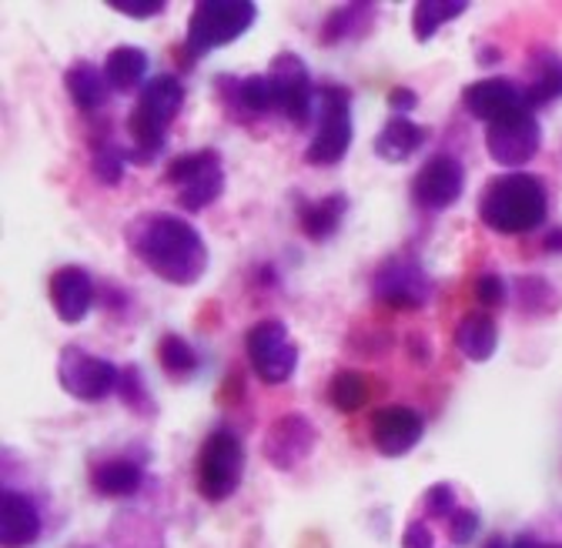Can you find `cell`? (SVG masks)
I'll use <instances>...</instances> for the list:
<instances>
[{"instance_id": "6da1fadb", "label": "cell", "mask_w": 562, "mask_h": 548, "mask_svg": "<svg viewBox=\"0 0 562 548\" xmlns=\"http://www.w3.org/2000/svg\"><path fill=\"white\" fill-rule=\"evenodd\" d=\"M124 241L127 251L168 285L188 288L207 271V244L201 231L168 212L134 215L124 228Z\"/></svg>"}, {"instance_id": "7a4b0ae2", "label": "cell", "mask_w": 562, "mask_h": 548, "mask_svg": "<svg viewBox=\"0 0 562 548\" xmlns=\"http://www.w3.org/2000/svg\"><path fill=\"white\" fill-rule=\"evenodd\" d=\"M549 215V187L539 174L506 171L488 178L479 194V221L496 235H529Z\"/></svg>"}, {"instance_id": "3957f363", "label": "cell", "mask_w": 562, "mask_h": 548, "mask_svg": "<svg viewBox=\"0 0 562 548\" xmlns=\"http://www.w3.org/2000/svg\"><path fill=\"white\" fill-rule=\"evenodd\" d=\"M181 107H184V84L175 75H155L140 88L127 114L131 161H151L165 151L168 127L178 121Z\"/></svg>"}, {"instance_id": "277c9868", "label": "cell", "mask_w": 562, "mask_h": 548, "mask_svg": "<svg viewBox=\"0 0 562 548\" xmlns=\"http://www.w3.org/2000/svg\"><path fill=\"white\" fill-rule=\"evenodd\" d=\"M245 445L232 429H215L198 448L194 489L204 502H228L245 478Z\"/></svg>"}, {"instance_id": "5b68a950", "label": "cell", "mask_w": 562, "mask_h": 548, "mask_svg": "<svg viewBox=\"0 0 562 548\" xmlns=\"http://www.w3.org/2000/svg\"><path fill=\"white\" fill-rule=\"evenodd\" d=\"M258 21V8L251 0H201L188 18L184 57H204L207 50L235 44Z\"/></svg>"}, {"instance_id": "8992f818", "label": "cell", "mask_w": 562, "mask_h": 548, "mask_svg": "<svg viewBox=\"0 0 562 548\" xmlns=\"http://www.w3.org/2000/svg\"><path fill=\"white\" fill-rule=\"evenodd\" d=\"M318 127L312 145L305 148V164L312 168H335L356 137V124H351V91L341 84H325L318 91Z\"/></svg>"}, {"instance_id": "52a82bcc", "label": "cell", "mask_w": 562, "mask_h": 548, "mask_svg": "<svg viewBox=\"0 0 562 548\" xmlns=\"http://www.w3.org/2000/svg\"><path fill=\"white\" fill-rule=\"evenodd\" d=\"M165 181L175 187L178 204L184 212H204L211 208L222 191H225V161L215 148H201V151H188L178 155L175 161H168L165 168Z\"/></svg>"}, {"instance_id": "ba28073f", "label": "cell", "mask_w": 562, "mask_h": 548, "mask_svg": "<svg viewBox=\"0 0 562 548\" xmlns=\"http://www.w3.org/2000/svg\"><path fill=\"white\" fill-rule=\"evenodd\" d=\"M245 352L261 385H285L299 368V345L289 334V324L278 318H265L248 328Z\"/></svg>"}, {"instance_id": "9c48e42d", "label": "cell", "mask_w": 562, "mask_h": 548, "mask_svg": "<svg viewBox=\"0 0 562 548\" xmlns=\"http://www.w3.org/2000/svg\"><path fill=\"white\" fill-rule=\"evenodd\" d=\"M372 298L392 311H418L432 298V282L418 258L389 254L372 274Z\"/></svg>"}, {"instance_id": "30bf717a", "label": "cell", "mask_w": 562, "mask_h": 548, "mask_svg": "<svg viewBox=\"0 0 562 548\" xmlns=\"http://www.w3.org/2000/svg\"><path fill=\"white\" fill-rule=\"evenodd\" d=\"M268 84H271V98H274V111L281 117H289L295 127H305L308 117L318 111L315 107V88H312V75L305 60L295 50H281L271 67H268Z\"/></svg>"}, {"instance_id": "8fae6325", "label": "cell", "mask_w": 562, "mask_h": 548, "mask_svg": "<svg viewBox=\"0 0 562 548\" xmlns=\"http://www.w3.org/2000/svg\"><path fill=\"white\" fill-rule=\"evenodd\" d=\"M117 378L121 368L111 365L108 358H98L91 352H85L81 345H67L60 349L57 358V385L78 401H104L108 395L117 391Z\"/></svg>"}, {"instance_id": "7c38bea8", "label": "cell", "mask_w": 562, "mask_h": 548, "mask_svg": "<svg viewBox=\"0 0 562 548\" xmlns=\"http://www.w3.org/2000/svg\"><path fill=\"white\" fill-rule=\"evenodd\" d=\"M539 145H542V124L536 111H519L513 117H503L485 127L488 158L509 171H519L522 164H529L539 155Z\"/></svg>"}, {"instance_id": "4fadbf2b", "label": "cell", "mask_w": 562, "mask_h": 548, "mask_svg": "<svg viewBox=\"0 0 562 548\" xmlns=\"http://www.w3.org/2000/svg\"><path fill=\"white\" fill-rule=\"evenodd\" d=\"M465 191V168L456 155H432L412 181V197L422 212H449Z\"/></svg>"}, {"instance_id": "5bb4252c", "label": "cell", "mask_w": 562, "mask_h": 548, "mask_svg": "<svg viewBox=\"0 0 562 548\" xmlns=\"http://www.w3.org/2000/svg\"><path fill=\"white\" fill-rule=\"evenodd\" d=\"M318 445V432L305 415H281L268 425L261 438V455L278 471H295L302 461L312 458Z\"/></svg>"}, {"instance_id": "9a60e30c", "label": "cell", "mask_w": 562, "mask_h": 548, "mask_svg": "<svg viewBox=\"0 0 562 548\" xmlns=\"http://www.w3.org/2000/svg\"><path fill=\"white\" fill-rule=\"evenodd\" d=\"M462 107L485 124H496L503 117H513L519 111H536L526 98V88L516 84L513 78H482L465 84L462 91Z\"/></svg>"}, {"instance_id": "2e32d148", "label": "cell", "mask_w": 562, "mask_h": 548, "mask_svg": "<svg viewBox=\"0 0 562 548\" xmlns=\"http://www.w3.org/2000/svg\"><path fill=\"white\" fill-rule=\"evenodd\" d=\"M369 435H372V445L379 455L402 458L422 442V435H426V419H422L418 411L408 404H389L372 415Z\"/></svg>"}, {"instance_id": "e0dca14e", "label": "cell", "mask_w": 562, "mask_h": 548, "mask_svg": "<svg viewBox=\"0 0 562 548\" xmlns=\"http://www.w3.org/2000/svg\"><path fill=\"white\" fill-rule=\"evenodd\" d=\"M47 295H50L54 315L64 324H81L94 308V278L78 264H64L50 274Z\"/></svg>"}, {"instance_id": "ac0fdd59", "label": "cell", "mask_w": 562, "mask_h": 548, "mask_svg": "<svg viewBox=\"0 0 562 548\" xmlns=\"http://www.w3.org/2000/svg\"><path fill=\"white\" fill-rule=\"evenodd\" d=\"M215 91L225 104V114H232L235 121H261L265 114L274 111V98H271V84L268 75H248V78H228L218 75L215 78Z\"/></svg>"}, {"instance_id": "d6986e66", "label": "cell", "mask_w": 562, "mask_h": 548, "mask_svg": "<svg viewBox=\"0 0 562 548\" xmlns=\"http://www.w3.org/2000/svg\"><path fill=\"white\" fill-rule=\"evenodd\" d=\"M41 512L37 505L14 489L0 495V545L4 548H31L41 538Z\"/></svg>"}, {"instance_id": "ffe728a7", "label": "cell", "mask_w": 562, "mask_h": 548, "mask_svg": "<svg viewBox=\"0 0 562 548\" xmlns=\"http://www.w3.org/2000/svg\"><path fill=\"white\" fill-rule=\"evenodd\" d=\"M522 88H526V98L532 107H546V104L559 101L562 98V54L549 50V47L532 50Z\"/></svg>"}, {"instance_id": "44dd1931", "label": "cell", "mask_w": 562, "mask_h": 548, "mask_svg": "<svg viewBox=\"0 0 562 548\" xmlns=\"http://www.w3.org/2000/svg\"><path fill=\"white\" fill-rule=\"evenodd\" d=\"M426 141H429V127L426 124H415L408 117H392L375 134L372 151H375V158H382L389 164H405Z\"/></svg>"}, {"instance_id": "7402d4cb", "label": "cell", "mask_w": 562, "mask_h": 548, "mask_svg": "<svg viewBox=\"0 0 562 548\" xmlns=\"http://www.w3.org/2000/svg\"><path fill=\"white\" fill-rule=\"evenodd\" d=\"M456 349L469 362H488L499 349V324L496 318H488L485 311H469L456 324Z\"/></svg>"}, {"instance_id": "603a6c76", "label": "cell", "mask_w": 562, "mask_h": 548, "mask_svg": "<svg viewBox=\"0 0 562 548\" xmlns=\"http://www.w3.org/2000/svg\"><path fill=\"white\" fill-rule=\"evenodd\" d=\"M145 486V468L131 458H108L91 468V489L104 499H131Z\"/></svg>"}, {"instance_id": "cb8c5ba5", "label": "cell", "mask_w": 562, "mask_h": 548, "mask_svg": "<svg viewBox=\"0 0 562 548\" xmlns=\"http://www.w3.org/2000/svg\"><path fill=\"white\" fill-rule=\"evenodd\" d=\"M348 215L345 194H325L318 201H299V228L312 241H328Z\"/></svg>"}, {"instance_id": "d4e9b609", "label": "cell", "mask_w": 562, "mask_h": 548, "mask_svg": "<svg viewBox=\"0 0 562 548\" xmlns=\"http://www.w3.org/2000/svg\"><path fill=\"white\" fill-rule=\"evenodd\" d=\"M64 88H67L70 101H75V107L85 114L101 111L111 98V84H108L104 71H98V67L88 60H78L75 67H70V71L64 75Z\"/></svg>"}, {"instance_id": "484cf974", "label": "cell", "mask_w": 562, "mask_h": 548, "mask_svg": "<svg viewBox=\"0 0 562 548\" xmlns=\"http://www.w3.org/2000/svg\"><path fill=\"white\" fill-rule=\"evenodd\" d=\"M148 64H151L148 50H140V47H134V44L114 47V50L108 54V60H104V78H108L111 91L127 94V91H134L137 84H145V78H148Z\"/></svg>"}, {"instance_id": "4316f807", "label": "cell", "mask_w": 562, "mask_h": 548, "mask_svg": "<svg viewBox=\"0 0 562 548\" xmlns=\"http://www.w3.org/2000/svg\"><path fill=\"white\" fill-rule=\"evenodd\" d=\"M375 18V4H345L338 11H331L322 24V47H331V44H341V41H351V37H362L369 31Z\"/></svg>"}, {"instance_id": "83f0119b", "label": "cell", "mask_w": 562, "mask_h": 548, "mask_svg": "<svg viewBox=\"0 0 562 548\" xmlns=\"http://www.w3.org/2000/svg\"><path fill=\"white\" fill-rule=\"evenodd\" d=\"M325 398L335 411H341V415H351V411H362L372 398V385H369V375L362 372H335L328 378V388H325Z\"/></svg>"}, {"instance_id": "f1b7e54d", "label": "cell", "mask_w": 562, "mask_h": 548, "mask_svg": "<svg viewBox=\"0 0 562 548\" xmlns=\"http://www.w3.org/2000/svg\"><path fill=\"white\" fill-rule=\"evenodd\" d=\"M469 11L465 0H422L412 11V34L418 44L432 41L446 24H452L456 18H462Z\"/></svg>"}, {"instance_id": "f546056e", "label": "cell", "mask_w": 562, "mask_h": 548, "mask_svg": "<svg viewBox=\"0 0 562 548\" xmlns=\"http://www.w3.org/2000/svg\"><path fill=\"white\" fill-rule=\"evenodd\" d=\"M158 365L165 368V375L184 381V378H191V375L201 368V355L191 349V341H188V338L168 331V334H161V341H158Z\"/></svg>"}, {"instance_id": "4dcf8cb0", "label": "cell", "mask_w": 562, "mask_h": 548, "mask_svg": "<svg viewBox=\"0 0 562 548\" xmlns=\"http://www.w3.org/2000/svg\"><path fill=\"white\" fill-rule=\"evenodd\" d=\"M127 158H131V151L114 145L111 137H101L98 145H91V171L101 184H121Z\"/></svg>"}, {"instance_id": "1f68e13d", "label": "cell", "mask_w": 562, "mask_h": 548, "mask_svg": "<svg viewBox=\"0 0 562 548\" xmlns=\"http://www.w3.org/2000/svg\"><path fill=\"white\" fill-rule=\"evenodd\" d=\"M516 288H519V308L526 315H549V311L559 308V295H555V288L546 278L526 274V278L516 282Z\"/></svg>"}, {"instance_id": "d6a6232c", "label": "cell", "mask_w": 562, "mask_h": 548, "mask_svg": "<svg viewBox=\"0 0 562 548\" xmlns=\"http://www.w3.org/2000/svg\"><path fill=\"white\" fill-rule=\"evenodd\" d=\"M117 398L134 411V415H155L151 391L145 388V381H140L137 365H124V368H121V378H117Z\"/></svg>"}, {"instance_id": "836d02e7", "label": "cell", "mask_w": 562, "mask_h": 548, "mask_svg": "<svg viewBox=\"0 0 562 548\" xmlns=\"http://www.w3.org/2000/svg\"><path fill=\"white\" fill-rule=\"evenodd\" d=\"M475 298H479V305H485V308H503L506 305V282H503V274H496V271H485V274H479L475 278Z\"/></svg>"}, {"instance_id": "e575fe53", "label": "cell", "mask_w": 562, "mask_h": 548, "mask_svg": "<svg viewBox=\"0 0 562 548\" xmlns=\"http://www.w3.org/2000/svg\"><path fill=\"white\" fill-rule=\"evenodd\" d=\"M111 11L134 21H151L168 11V0H111Z\"/></svg>"}, {"instance_id": "d590c367", "label": "cell", "mask_w": 562, "mask_h": 548, "mask_svg": "<svg viewBox=\"0 0 562 548\" xmlns=\"http://www.w3.org/2000/svg\"><path fill=\"white\" fill-rule=\"evenodd\" d=\"M402 548H446V545L439 541V535L432 532V525H429L426 518H418V515H415V518L405 525Z\"/></svg>"}, {"instance_id": "8d00e7d4", "label": "cell", "mask_w": 562, "mask_h": 548, "mask_svg": "<svg viewBox=\"0 0 562 548\" xmlns=\"http://www.w3.org/2000/svg\"><path fill=\"white\" fill-rule=\"evenodd\" d=\"M415 104H418V94L408 91V88H395V91L389 94V107H392L398 117H405L408 111H415Z\"/></svg>"}, {"instance_id": "74e56055", "label": "cell", "mask_w": 562, "mask_h": 548, "mask_svg": "<svg viewBox=\"0 0 562 548\" xmlns=\"http://www.w3.org/2000/svg\"><path fill=\"white\" fill-rule=\"evenodd\" d=\"M509 548H562L559 541H542V538H536V535H519Z\"/></svg>"}, {"instance_id": "f35d334b", "label": "cell", "mask_w": 562, "mask_h": 548, "mask_svg": "<svg viewBox=\"0 0 562 548\" xmlns=\"http://www.w3.org/2000/svg\"><path fill=\"white\" fill-rule=\"evenodd\" d=\"M542 248H546L549 254H562V228H552V231L546 235Z\"/></svg>"}]
</instances>
